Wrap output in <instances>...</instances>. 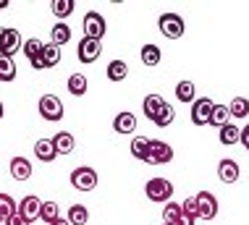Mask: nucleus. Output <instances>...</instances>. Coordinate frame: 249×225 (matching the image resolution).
<instances>
[{"mask_svg": "<svg viewBox=\"0 0 249 225\" xmlns=\"http://www.w3.org/2000/svg\"><path fill=\"white\" fill-rule=\"evenodd\" d=\"M144 194H147V199H150V202L168 204V202H171V196H173V183L168 181V178H160V175H158V178L147 181Z\"/></svg>", "mask_w": 249, "mask_h": 225, "instance_id": "nucleus-1", "label": "nucleus"}, {"mask_svg": "<svg viewBox=\"0 0 249 225\" xmlns=\"http://www.w3.org/2000/svg\"><path fill=\"white\" fill-rule=\"evenodd\" d=\"M158 26L168 39H181L184 32H186V24H184V18H181L178 13H163V16L158 18Z\"/></svg>", "mask_w": 249, "mask_h": 225, "instance_id": "nucleus-2", "label": "nucleus"}, {"mask_svg": "<svg viewBox=\"0 0 249 225\" xmlns=\"http://www.w3.org/2000/svg\"><path fill=\"white\" fill-rule=\"evenodd\" d=\"M39 115H42L45 121H50V123H55V121L63 118V102H60V97H55V94H42L39 97Z\"/></svg>", "mask_w": 249, "mask_h": 225, "instance_id": "nucleus-3", "label": "nucleus"}, {"mask_svg": "<svg viewBox=\"0 0 249 225\" xmlns=\"http://www.w3.org/2000/svg\"><path fill=\"white\" fill-rule=\"evenodd\" d=\"M171 160H173L171 144H165V141H160V139H150V149H147V157H144L147 165H165V162H171Z\"/></svg>", "mask_w": 249, "mask_h": 225, "instance_id": "nucleus-4", "label": "nucleus"}, {"mask_svg": "<svg viewBox=\"0 0 249 225\" xmlns=\"http://www.w3.org/2000/svg\"><path fill=\"white\" fill-rule=\"evenodd\" d=\"M71 186L76 191H92L97 186V170L95 168H76L71 170Z\"/></svg>", "mask_w": 249, "mask_h": 225, "instance_id": "nucleus-5", "label": "nucleus"}, {"mask_svg": "<svg viewBox=\"0 0 249 225\" xmlns=\"http://www.w3.org/2000/svg\"><path fill=\"white\" fill-rule=\"evenodd\" d=\"M105 32H107V24H105L103 13H97V11L84 13V37H89V39H103Z\"/></svg>", "mask_w": 249, "mask_h": 225, "instance_id": "nucleus-6", "label": "nucleus"}, {"mask_svg": "<svg viewBox=\"0 0 249 225\" xmlns=\"http://www.w3.org/2000/svg\"><path fill=\"white\" fill-rule=\"evenodd\" d=\"M18 47H24V39L18 34V29H11V26L0 29V55L13 58V52H18Z\"/></svg>", "mask_w": 249, "mask_h": 225, "instance_id": "nucleus-7", "label": "nucleus"}, {"mask_svg": "<svg viewBox=\"0 0 249 225\" xmlns=\"http://www.w3.org/2000/svg\"><path fill=\"white\" fill-rule=\"evenodd\" d=\"M215 102L210 97H199L192 102V123L194 126H210V115H213Z\"/></svg>", "mask_w": 249, "mask_h": 225, "instance_id": "nucleus-8", "label": "nucleus"}, {"mask_svg": "<svg viewBox=\"0 0 249 225\" xmlns=\"http://www.w3.org/2000/svg\"><path fill=\"white\" fill-rule=\"evenodd\" d=\"M100 50H103L100 39H89V37H84L82 42H79L76 55H79V60H82L84 66H89V63H95V60L100 58Z\"/></svg>", "mask_w": 249, "mask_h": 225, "instance_id": "nucleus-9", "label": "nucleus"}, {"mask_svg": "<svg viewBox=\"0 0 249 225\" xmlns=\"http://www.w3.org/2000/svg\"><path fill=\"white\" fill-rule=\"evenodd\" d=\"M197 209H199V220H213L218 215V199L210 194V191H199L197 196Z\"/></svg>", "mask_w": 249, "mask_h": 225, "instance_id": "nucleus-10", "label": "nucleus"}, {"mask_svg": "<svg viewBox=\"0 0 249 225\" xmlns=\"http://www.w3.org/2000/svg\"><path fill=\"white\" fill-rule=\"evenodd\" d=\"M165 105H168V102H165L163 97H160V94H147V97H144V102H142L144 118H150L152 123H155V121L160 118V113L165 110Z\"/></svg>", "mask_w": 249, "mask_h": 225, "instance_id": "nucleus-11", "label": "nucleus"}, {"mask_svg": "<svg viewBox=\"0 0 249 225\" xmlns=\"http://www.w3.org/2000/svg\"><path fill=\"white\" fill-rule=\"evenodd\" d=\"M218 178L226 183V186H231V183L239 181V162L231 160V157H223L218 162Z\"/></svg>", "mask_w": 249, "mask_h": 225, "instance_id": "nucleus-12", "label": "nucleus"}, {"mask_svg": "<svg viewBox=\"0 0 249 225\" xmlns=\"http://www.w3.org/2000/svg\"><path fill=\"white\" fill-rule=\"evenodd\" d=\"M39 209H42V202H39L35 194L24 196V199H21V204H18V212H21V215H24L29 223L39 220Z\"/></svg>", "mask_w": 249, "mask_h": 225, "instance_id": "nucleus-13", "label": "nucleus"}, {"mask_svg": "<svg viewBox=\"0 0 249 225\" xmlns=\"http://www.w3.org/2000/svg\"><path fill=\"white\" fill-rule=\"evenodd\" d=\"M137 128V115L134 113H118L113 118V131L116 134H134Z\"/></svg>", "mask_w": 249, "mask_h": 225, "instance_id": "nucleus-14", "label": "nucleus"}, {"mask_svg": "<svg viewBox=\"0 0 249 225\" xmlns=\"http://www.w3.org/2000/svg\"><path fill=\"white\" fill-rule=\"evenodd\" d=\"M11 175L16 181H29L32 178V162L26 157H13L11 160Z\"/></svg>", "mask_w": 249, "mask_h": 225, "instance_id": "nucleus-15", "label": "nucleus"}, {"mask_svg": "<svg viewBox=\"0 0 249 225\" xmlns=\"http://www.w3.org/2000/svg\"><path fill=\"white\" fill-rule=\"evenodd\" d=\"M35 155H37L39 162H53V160H55L58 152H55V144H53V139H39L37 144H35Z\"/></svg>", "mask_w": 249, "mask_h": 225, "instance_id": "nucleus-16", "label": "nucleus"}, {"mask_svg": "<svg viewBox=\"0 0 249 225\" xmlns=\"http://www.w3.org/2000/svg\"><path fill=\"white\" fill-rule=\"evenodd\" d=\"M53 144H55L58 155H71L73 147H76V141H73V136L69 131H58L55 136H53Z\"/></svg>", "mask_w": 249, "mask_h": 225, "instance_id": "nucleus-17", "label": "nucleus"}, {"mask_svg": "<svg viewBox=\"0 0 249 225\" xmlns=\"http://www.w3.org/2000/svg\"><path fill=\"white\" fill-rule=\"evenodd\" d=\"M239 136H241V128L233 126L231 121H228V123L220 128L218 139H220V144H223V147H231V144H239Z\"/></svg>", "mask_w": 249, "mask_h": 225, "instance_id": "nucleus-18", "label": "nucleus"}, {"mask_svg": "<svg viewBox=\"0 0 249 225\" xmlns=\"http://www.w3.org/2000/svg\"><path fill=\"white\" fill-rule=\"evenodd\" d=\"M73 8H76V3L73 0H53L50 3V11H53V16L58 18V21H63V18H69Z\"/></svg>", "mask_w": 249, "mask_h": 225, "instance_id": "nucleus-19", "label": "nucleus"}, {"mask_svg": "<svg viewBox=\"0 0 249 225\" xmlns=\"http://www.w3.org/2000/svg\"><path fill=\"white\" fill-rule=\"evenodd\" d=\"M176 97H178V102H184V105H189V102H194L197 100V87L192 84V81H178L176 84Z\"/></svg>", "mask_w": 249, "mask_h": 225, "instance_id": "nucleus-20", "label": "nucleus"}, {"mask_svg": "<svg viewBox=\"0 0 249 225\" xmlns=\"http://www.w3.org/2000/svg\"><path fill=\"white\" fill-rule=\"evenodd\" d=\"M69 39H71V26H69V24H60V21H58V24L50 29V42H53V45L63 47Z\"/></svg>", "mask_w": 249, "mask_h": 225, "instance_id": "nucleus-21", "label": "nucleus"}, {"mask_svg": "<svg viewBox=\"0 0 249 225\" xmlns=\"http://www.w3.org/2000/svg\"><path fill=\"white\" fill-rule=\"evenodd\" d=\"M126 76H129L126 60H110V63H107V79L110 81H124Z\"/></svg>", "mask_w": 249, "mask_h": 225, "instance_id": "nucleus-22", "label": "nucleus"}, {"mask_svg": "<svg viewBox=\"0 0 249 225\" xmlns=\"http://www.w3.org/2000/svg\"><path fill=\"white\" fill-rule=\"evenodd\" d=\"M139 58H142L144 66L152 68V66H160V58H163V52H160L158 45H144L142 52H139Z\"/></svg>", "mask_w": 249, "mask_h": 225, "instance_id": "nucleus-23", "label": "nucleus"}, {"mask_svg": "<svg viewBox=\"0 0 249 225\" xmlns=\"http://www.w3.org/2000/svg\"><path fill=\"white\" fill-rule=\"evenodd\" d=\"M228 118H231V110H228V105H218V102H215L213 115H210V126L223 128V126L228 123Z\"/></svg>", "mask_w": 249, "mask_h": 225, "instance_id": "nucleus-24", "label": "nucleus"}, {"mask_svg": "<svg viewBox=\"0 0 249 225\" xmlns=\"http://www.w3.org/2000/svg\"><path fill=\"white\" fill-rule=\"evenodd\" d=\"M71 225H84L87 220H89V209L84 207V204H71L69 209V217H66Z\"/></svg>", "mask_w": 249, "mask_h": 225, "instance_id": "nucleus-25", "label": "nucleus"}, {"mask_svg": "<svg viewBox=\"0 0 249 225\" xmlns=\"http://www.w3.org/2000/svg\"><path fill=\"white\" fill-rule=\"evenodd\" d=\"M66 87H69V92L73 94V97H82V94L87 92V76H82V73H71L69 81H66Z\"/></svg>", "mask_w": 249, "mask_h": 225, "instance_id": "nucleus-26", "label": "nucleus"}, {"mask_svg": "<svg viewBox=\"0 0 249 225\" xmlns=\"http://www.w3.org/2000/svg\"><path fill=\"white\" fill-rule=\"evenodd\" d=\"M24 55L29 58V60H35V58H42V50H45V42H39L37 37H32V39H24Z\"/></svg>", "mask_w": 249, "mask_h": 225, "instance_id": "nucleus-27", "label": "nucleus"}, {"mask_svg": "<svg viewBox=\"0 0 249 225\" xmlns=\"http://www.w3.org/2000/svg\"><path fill=\"white\" fill-rule=\"evenodd\" d=\"M129 149H131V155L137 160H144L147 157V149H150V139H144V136H134Z\"/></svg>", "mask_w": 249, "mask_h": 225, "instance_id": "nucleus-28", "label": "nucleus"}, {"mask_svg": "<svg viewBox=\"0 0 249 225\" xmlns=\"http://www.w3.org/2000/svg\"><path fill=\"white\" fill-rule=\"evenodd\" d=\"M42 63L45 68H53V66H58L60 63V47L58 45H45V50H42Z\"/></svg>", "mask_w": 249, "mask_h": 225, "instance_id": "nucleus-29", "label": "nucleus"}, {"mask_svg": "<svg viewBox=\"0 0 249 225\" xmlns=\"http://www.w3.org/2000/svg\"><path fill=\"white\" fill-rule=\"evenodd\" d=\"M60 217V207L55 202H42V209H39V220H45V223H55Z\"/></svg>", "mask_w": 249, "mask_h": 225, "instance_id": "nucleus-30", "label": "nucleus"}, {"mask_svg": "<svg viewBox=\"0 0 249 225\" xmlns=\"http://www.w3.org/2000/svg\"><path fill=\"white\" fill-rule=\"evenodd\" d=\"M228 110H231L233 118H247L249 115V100L247 97H233L231 105H228Z\"/></svg>", "mask_w": 249, "mask_h": 225, "instance_id": "nucleus-31", "label": "nucleus"}, {"mask_svg": "<svg viewBox=\"0 0 249 225\" xmlns=\"http://www.w3.org/2000/svg\"><path fill=\"white\" fill-rule=\"evenodd\" d=\"M16 79V66H13V58L0 55V81H13Z\"/></svg>", "mask_w": 249, "mask_h": 225, "instance_id": "nucleus-32", "label": "nucleus"}, {"mask_svg": "<svg viewBox=\"0 0 249 225\" xmlns=\"http://www.w3.org/2000/svg\"><path fill=\"white\" fill-rule=\"evenodd\" d=\"M181 215H184V209H181V204H176V202H168L163 207V223H168V225H176V220Z\"/></svg>", "mask_w": 249, "mask_h": 225, "instance_id": "nucleus-33", "label": "nucleus"}, {"mask_svg": "<svg viewBox=\"0 0 249 225\" xmlns=\"http://www.w3.org/2000/svg\"><path fill=\"white\" fill-rule=\"evenodd\" d=\"M13 212H18V209H16V202H13V196H8V194L0 191V215H3L5 220H8Z\"/></svg>", "mask_w": 249, "mask_h": 225, "instance_id": "nucleus-34", "label": "nucleus"}, {"mask_svg": "<svg viewBox=\"0 0 249 225\" xmlns=\"http://www.w3.org/2000/svg\"><path fill=\"white\" fill-rule=\"evenodd\" d=\"M173 121H176V110H173L171 105H165V110L160 113V118L155 121V126H158V128H165V126H171Z\"/></svg>", "mask_w": 249, "mask_h": 225, "instance_id": "nucleus-35", "label": "nucleus"}, {"mask_svg": "<svg viewBox=\"0 0 249 225\" xmlns=\"http://www.w3.org/2000/svg\"><path fill=\"white\" fill-rule=\"evenodd\" d=\"M181 209H184V215L194 217V220H199V209H197V199L194 196H186L184 202H181Z\"/></svg>", "mask_w": 249, "mask_h": 225, "instance_id": "nucleus-36", "label": "nucleus"}, {"mask_svg": "<svg viewBox=\"0 0 249 225\" xmlns=\"http://www.w3.org/2000/svg\"><path fill=\"white\" fill-rule=\"evenodd\" d=\"M5 225H32L29 220H26V217L21 215V212H13L8 220H5Z\"/></svg>", "mask_w": 249, "mask_h": 225, "instance_id": "nucleus-37", "label": "nucleus"}, {"mask_svg": "<svg viewBox=\"0 0 249 225\" xmlns=\"http://www.w3.org/2000/svg\"><path fill=\"white\" fill-rule=\"evenodd\" d=\"M239 144H241V147H244L247 152H249V123H247L244 128H241V136H239Z\"/></svg>", "mask_w": 249, "mask_h": 225, "instance_id": "nucleus-38", "label": "nucleus"}, {"mask_svg": "<svg viewBox=\"0 0 249 225\" xmlns=\"http://www.w3.org/2000/svg\"><path fill=\"white\" fill-rule=\"evenodd\" d=\"M197 220H194V217H189V215H181L178 220H176V225H194Z\"/></svg>", "mask_w": 249, "mask_h": 225, "instance_id": "nucleus-39", "label": "nucleus"}, {"mask_svg": "<svg viewBox=\"0 0 249 225\" xmlns=\"http://www.w3.org/2000/svg\"><path fill=\"white\" fill-rule=\"evenodd\" d=\"M29 63H32V68H37V71H42V68H45L42 58H35V60H29Z\"/></svg>", "mask_w": 249, "mask_h": 225, "instance_id": "nucleus-40", "label": "nucleus"}, {"mask_svg": "<svg viewBox=\"0 0 249 225\" xmlns=\"http://www.w3.org/2000/svg\"><path fill=\"white\" fill-rule=\"evenodd\" d=\"M50 225H71V223L66 220V217H58V220H55V223H50Z\"/></svg>", "mask_w": 249, "mask_h": 225, "instance_id": "nucleus-41", "label": "nucleus"}, {"mask_svg": "<svg viewBox=\"0 0 249 225\" xmlns=\"http://www.w3.org/2000/svg\"><path fill=\"white\" fill-rule=\"evenodd\" d=\"M3 8H8V0H0V11Z\"/></svg>", "mask_w": 249, "mask_h": 225, "instance_id": "nucleus-42", "label": "nucleus"}, {"mask_svg": "<svg viewBox=\"0 0 249 225\" xmlns=\"http://www.w3.org/2000/svg\"><path fill=\"white\" fill-rule=\"evenodd\" d=\"M3 113H5V107H3V100H0V118H3Z\"/></svg>", "mask_w": 249, "mask_h": 225, "instance_id": "nucleus-43", "label": "nucleus"}, {"mask_svg": "<svg viewBox=\"0 0 249 225\" xmlns=\"http://www.w3.org/2000/svg\"><path fill=\"white\" fill-rule=\"evenodd\" d=\"M0 225H5V217L3 215H0Z\"/></svg>", "mask_w": 249, "mask_h": 225, "instance_id": "nucleus-44", "label": "nucleus"}, {"mask_svg": "<svg viewBox=\"0 0 249 225\" xmlns=\"http://www.w3.org/2000/svg\"><path fill=\"white\" fill-rule=\"evenodd\" d=\"M163 225H168V223H163Z\"/></svg>", "mask_w": 249, "mask_h": 225, "instance_id": "nucleus-45", "label": "nucleus"}]
</instances>
